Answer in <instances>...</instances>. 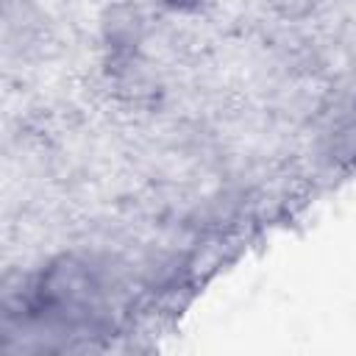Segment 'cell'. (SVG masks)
Returning a JSON list of instances; mask_svg holds the SVG:
<instances>
[{"mask_svg":"<svg viewBox=\"0 0 356 356\" xmlns=\"http://www.w3.org/2000/svg\"><path fill=\"white\" fill-rule=\"evenodd\" d=\"M142 14L131 6H117L106 19V39L114 50L136 47L142 39Z\"/></svg>","mask_w":356,"mask_h":356,"instance_id":"6da1fadb","label":"cell"},{"mask_svg":"<svg viewBox=\"0 0 356 356\" xmlns=\"http://www.w3.org/2000/svg\"><path fill=\"white\" fill-rule=\"evenodd\" d=\"M159 6H164L172 14H189L200 6V0H159Z\"/></svg>","mask_w":356,"mask_h":356,"instance_id":"7a4b0ae2","label":"cell"}]
</instances>
